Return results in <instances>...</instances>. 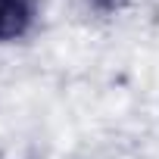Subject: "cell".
<instances>
[{
    "label": "cell",
    "instance_id": "obj_1",
    "mask_svg": "<svg viewBox=\"0 0 159 159\" xmlns=\"http://www.w3.org/2000/svg\"><path fill=\"white\" fill-rule=\"evenodd\" d=\"M38 16V0H0V44L28 34Z\"/></svg>",
    "mask_w": 159,
    "mask_h": 159
},
{
    "label": "cell",
    "instance_id": "obj_2",
    "mask_svg": "<svg viewBox=\"0 0 159 159\" xmlns=\"http://www.w3.org/2000/svg\"><path fill=\"white\" fill-rule=\"evenodd\" d=\"M88 3H91V7H97V10H112L119 0H88Z\"/></svg>",
    "mask_w": 159,
    "mask_h": 159
}]
</instances>
